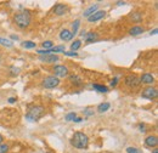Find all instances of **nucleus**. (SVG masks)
<instances>
[{
	"instance_id": "f257e3e1",
	"label": "nucleus",
	"mask_w": 158,
	"mask_h": 153,
	"mask_svg": "<svg viewBox=\"0 0 158 153\" xmlns=\"http://www.w3.org/2000/svg\"><path fill=\"white\" fill-rule=\"evenodd\" d=\"M31 21H32V17H31V12L27 11V10H23V11H20L17 12L15 16H13V22L15 24L23 29V28H27L29 24H31Z\"/></svg>"
},
{
	"instance_id": "f03ea898",
	"label": "nucleus",
	"mask_w": 158,
	"mask_h": 153,
	"mask_svg": "<svg viewBox=\"0 0 158 153\" xmlns=\"http://www.w3.org/2000/svg\"><path fill=\"white\" fill-rule=\"evenodd\" d=\"M71 145L76 148H79V150L86 148L89 145V137L84 133H80V131L74 133V135L71 139Z\"/></svg>"
},
{
	"instance_id": "7ed1b4c3",
	"label": "nucleus",
	"mask_w": 158,
	"mask_h": 153,
	"mask_svg": "<svg viewBox=\"0 0 158 153\" xmlns=\"http://www.w3.org/2000/svg\"><path fill=\"white\" fill-rule=\"evenodd\" d=\"M44 114H45V108H44L43 106H33V107H31L29 111L27 112L26 119H27L28 122L34 123V122H38L41 117H44Z\"/></svg>"
},
{
	"instance_id": "20e7f679",
	"label": "nucleus",
	"mask_w": 158,
	"mask_h": 153,
	"mask_svg": "<svg viewBox=\"0 0 158 153\" xmlns=\"http://www.w3.org/2000/svg\"><path fill=\"white\" fill-rule=\"evenodd\" d=\"M124 82H125V85L129 86V88H136V86H139L141 84L140 78L136 74H129V75H127Z\"/></svg>"
},
{
	"instance_id": "39448f33",
	"label": "nucleus",
	"mask_w": 158,
	"mask_h": 153,
	"mask_svg": "<svg viewBox=\"0 0 158 153\" xmlns=\"http://www.w3.org/2000/svg\"><path fill=\"white\" fill-rule=\"evenodd\" d=\"M59 84H60V79L56 77H48L43 80V86L45 89H54L59 86Z\"/></svg>"
},
{
	"instance_id": "423d86ee",
	"label": "nucleus",
	"mask_w": 158,
	"mask_h": 153,
	"mask_svg": "<svg viewBox=\"0 0 158 153\" xmlns=\"http://www.w3.org/2000/svg\"><path fill=\"white\" fill-rule=\"evenodd\" d=\"M158 96L157 89L156 88H152V86H149L146 88L144 91H142V97L144 99H147V100H153Z\"/></svg>"
},
{
	"instance_id": "0eeeda50",
	"label": "nucleus",
	"mask_w": 158,
	"mask_h": 153,
	"mask_svg": "<svg viewBox=\"0 0 158 153\" xmlns=\"http://www.w3.org/2000/svg\"><path fill=\"white\" fill-rule=\"evenodd\" d=\"M54 72H55L56 78H59V77L65 78V77H67L68 73H70V72H68V68H67L66 66H61V64L55 66V67H54Z\"/></svg>"
},
{
	"instance_id": "6e6552de",
	"label": "nucleus",
	"mask_w": 158,
	"mask_h": 153,
	"mask_svg": "<svg viewBox=\"0 0 158 153\" xmlns=\"http://www.w3.org/2000/svg\"><path fill=\"white\" fill-rule=\"evenodd\" d=\"M39 60L45 63H55L60 60V57L57 55H44V56H40Z\"/></svg>"
},
{
	"instance_id": "1a4fd4ad",
	"label": "nucleus",
	"mask_w": 158,
	"mask_h": 153,
	"mask_svg": "<svg viewBox=\"0 0 158 153\" xmlns=\"http://www.w3.org/2000/svg\"><path fill=\"white\" fill-rule=\"evenodd\" d=\"M81 37L85 39V41L88 43V44H90V43H92V41H96L97 39H99V35H97V33H94V32H89V33H81Z\"/></svg>"
},
{
	"instance_id": "9d476101",
	"label": "nucleus",
	"mask_w": 158,
	"mask_h": 153,
	"mask_svg": "<svg viewBox=\"0 0 158 153\" xmlns=\"http://www.w3.org/2000/svg\"><path fill=\"white\" fill-rule=\"evenodd\" d=\"M105 16H106V12H105V11H96V12L92 13L90 17H88V21H89V22H97V21L105 18Z\"/></svg>"
},
{
	"instance_id": "9b49d317",
	"label": "nucleus",
	"mask_w": 158,
	"mask_h": 153,
	"mask_svg": "<svg viewBox=\"0 0 158 153\" xmlns=\"http://www.w3.org/2000/svg\"><path fill=\"white\" fill-rule=\"evenodd\" d=\"M145 145H146L147 147H156V146L158 145L157 136H155V135H150V136H147V137L145 139Z\"/></svg>"
},
{
	"instance_id": "f8f14e48",
	"label": "nucleus",
	"mask_w": 158,
	"mask_h": 153,
	"mask_svg": "<svg viewBox=\"0 0 158 153\" xmlns=\"http://www.w3.org/2000/svg\"><path fill=\"white\" fill-rule=\"evenodd\" d=\"M73 37H74V35H73L72 32L68 30V29H62L61 33H60V38H61V40H63V41H70V40H72Z\"/></svg>"
},
{
	"instance_id": "ddd939ff",
	"label": "nucleus",
	"mask_w": 158,
	"mask_h": 153,
	"mask_svg": "<svg viewBox=\"0 0 158 153\" xmlns=\"http://www.w3.org/2000/svg\"><path fill=\"white\" fill-rule=\"evenodd\" d=\"M140 82H141V83H144V84L150 85V84H153L155 78H153V75H152V74H150V73H144V74H142V77L140 78Z\"/></svg>"
},
{
	"instance_id": "4468645a",
	"label": "nucleus",
	"mask_w": 158,
	"mask_h": 153,
	"mask_svg": "<svg viewBox=\"0 0 158 153\" xmlns=\"http://www.w3.org/2000/svg\"><path fill=\"white\" fill-rule=\"evenodd\" d=\"M66 11H67V6L63 5V4H57V5L54 7V12H55V15H57V16L65 15Z\"/></svg>"
},
{
	"instance_id": "2eb2a0df",
	"label": "nucleus",
	"mask_w": 158,
	"mask_h": 153,
	"mask_svg": "<svg viewBox=\"0 0 158 153\" xmlns=\"http://www.w3.org/2000/svg\"><path fill=\"white\" fill-rule=\"evenodd\" d=\"M97 9H99V5H97V4H94V5H91V6L89 7V9H86V10L84 11L83 16L88 18V17H90V16H91L92 13H95V12L97 11Z\"/></svg>"
},
{
	"instance_id": "dca6fc26",
	"label": "nucleus",
	"mask_w": 158,
	"mask_h": 153,
	"mask_svg": "<svg viewBox=\"0 0 158 153\" xmlns=\"http://www.w3.org/2000/svg\"><path fill=\"white\" fill-rule=\"evenodd\" d=\"M144 33V28L140 27V26H134L130 30H129V34L130 35H139V34H142Z\"/></svg>"
},
{
	"instance_id": "f3484780",
	"label": "nucleus",
	"mask_w": 158,
	"mask_h": 153,
	"mask_svg": "<svg viewBox=\"0 0 158 153\" xmlns=\"http://www.w3.org/2000/svg\"><path fill=\"white\" fill-rule=\"evenodd\" d=\"M70 82L72 84H74V85H81L83 84V79L80 77H78V75H76V74L70 75Z\"/></svg>"
},
{
	"instance_id": "a211bd4d",
	"label": "nucleus",
	"mask_w": 158,
	"mask_h": 153,
	"mask_svg": "<svg viewBox=\"0 0 158 153\" xmlns=\"http://www.w3.org/2000/svg\"><path fill=\"white\" fill-rule=\"evenodd\" d=\"M110 107H111V105H110L108 102H103V103L99 105V107H97V111H99L100 113H103V112L108 111V110H110Z\"/></svg>"
},
{
	"instance_id": "6ab92c4d",
	"label": "nucleus",
	"mask_w": 158,
	"mask_h": 153,
	"mask_svg": "<svg viewBox=\"0 0 158 153\" xmlns=\"http://www.w3.org/2000/svg\"><path fill=\"white\" fill-rule=\"evenodd\" d=\"M79 26H80V21H79V19H76V21L72 23V34H73V35H76V34L78 33Z\"/></svg>"
},
{
	"instance_id": "aec40b11",
	"label": "nucleus",
	"mask_w": 158,
	"mask_h": 153,
	"mask_svg": "<svg viewBox=\"0 0 158 153\" xmlns=\"http://www.w3.org/2000/svg\"><path fill=\"white\" fill-rule=\"evenodd\" d=\"M22 46L26 47V49H34L37 46V44L34 41H31V40H27V41H23L22 43Z\"/></svg>"
},
{
	"instance_id": "412c9836",
	"label": "nucleus",
	"mask_w": 158,
	"mask_h": 153,
	"mask_svg": "<svg viewBox=\"0 0 158 153\" xmlns=\"http://www.w3.org/2000/svg\"><path fill=\"white\" fill-rule=\"evenodd\" d=\"M92 88H94L95 90L100 91V92H107V91H108L107 86H105V85H99V84H94V85H92Z\"/></svg>"
},
{
	"instance_id": "4be33fe9",
	"label": "nucleus",
	"mask_w": 158,
	"mask_h": 153,
	"mask_svg": "<svg viewBox=\"0 0 158 153\" xmlns=\"http://www.w3.org/2000/svg\"><path fill=\"white\" fill-rule=\"evenodd\" d=\"M131 19L134 21V22H140L141 19H142V15L140 13V12H134V13H131Z\"/></svg>"
},
{
	"instance_id": "5701e85b",
	"label": "nucleus",
	"mask_w": 158,
	"mask_h": 153,
	"mask_svg": "<svg viewBox=\"0 0 158 153\" xmlns=\"http://www.w3.org/2000/svg\"><path fill=\"white\" fill-rule=\"evenodd\" d=\"M80 46H81V41H80V40H74V41L72 43V45H71V50L76 52Z\"/></svg>"
},
{
	"instance_id": "b1692460",
	"label": "nucleus",
	"mask_w": 158,
	"mask_h": 153,
	"mask_svg": "<svg viewBox=\"0 0 158 153\" xmlns=\"http://www.w3.org/2000/svg\"><path fill=\"white\" fill-rule=\"evenodd\" d=\"M41 45H43L44 50H50L51 47H54V43H52L51 40H46V41H44Z\"/></svg>"
},
{
	"instance_id": "393cba45",
	"label": "nucleus",
	"mask_w": 158,
	"mask_h": 153,
	"mask_svg": "<svg viewBox=\"0 0 158 153\" xmlns=\"http://www.w3.org/2000/svg\"><path fill=\"white\" fill-rule=\"evenodd\" d=\"M78 116H77V113H74V112H72V113H68V114H66V117H65V119L67 120V122H73L76 118H77Z\"/></svg>"
},
{
	"instance_id": "a878e982",
	"label": "nucleus",
	"mask_w": 158,
	"mask_h": 153,
	"mask_svg": "<svg viewBox=\"0 0 158 153\" xmlns=\"http://www.w3.org/2000/svg\"><path fill=\"white\" fill-rule=\"evenodd\" d=\"M0 44L4 45V46H7V47L12 46V41L9 40V39H5V38H0Z\"/></svg>"
},
{
	"instance_id": "bb28decb",
	"label": "nucleus",
	"mask_w": 158,
	"mask_h": 153,
	"mask_svg": "<svg viewBox=\"0 0 158 153\" xmlns=\"http://www.w3.org/2000/svg\"><path fill=\"white\" fill-rule=\"evenodd\" d=\"M9 151V146L5 144H0V153H7Z\"/></svg>"
},
{
	"instance_id": "cd10ccee",
	"label": "nucleus",
	"mask_w": 158,
	"mask_h": 153,
	"mask_svg": "<svg viewBox=\"0 0 158 153\" xmlns=\"http://www.w3.org/2000/svg\"><path fill=\"white\" fill-rule=\"evenodd\" d=\"M127 152L128 153H142L139 148H135V147H128V148H127Z\"/></svg>"
},
{
	"instance_id": "c85d7f7f",
	"label": "nucleus",
	"mask_w": 158,
	"mask_h": 153,
	"mask_svg": "<svg viewBox=\"0 0 158 153\" xmlns=\"http://www.w3.org/2000/svg\"><path fill=\"white\" fill-rule=\"evenodd\" d=\"M84 114H85L86 117H90V116L94 114V110H92V108H85V110H84Z\"/></svg>"
},
{
	"instance_id": "c756f323",
	"label": "nucleus",
	"mask_w": 158,
	"mask_h": 153,
	"mask_svg": "<svg viewBox=\"0 0 158 153\" xmlns=\"http://www.w3.org/2000/svg\"><path fill=\"white\" fill-rule=\"evenodd\" d=\"M118 82H119V79L116 77V78H113L112 80H111V83H110V85L112 86V88H114V86H117V84H118Z\"/></svg>"
},
{
	"instance_id": "7c9ffc66",
	"label": "nucleus",
	"mask_w": 158,
	"mask_h": 153,
	"mask_svg": "<svg viewBox=\"0 0 158 153\" xmlns=\"http://www.w3.org/2000/svg\"><path fill=\"white\" fill-rule=\"evenodd\" d=\"M65 55H66V56H74V57H77V56H78V54H77V52H74V51H67V52L65 51Z\"/></svg>"
},
{
	"instance_id": "2f4dec72",
	"label": "nucleus",
	"mask_w": 158,
	"mask_h": 153,
	"mask_svg": "<svg viewBox=\"0 0 158 153\" xmlns=\"http://www.w3.org/2000/svg\"><path fill=\"white\" fill-rule=\"evenodd\" d=\"M139 128H140L141 133H145V129H146V125H145V124H140V125H139Z\"/></svg>"
},
{
	"instance_id": "473e14b6",
	"label": "nucleus",
	"mask_w": 158,
	"mask_h": 153,
	"mask_svg": "<svg viewBox=\"0 0 158 153\" xmlns=\"http://www.w3.org/2000/svg\"><path fill=\"white\" fill-rule=\"evenodd\" d=\"M73 122H74V123H80V122H83V119H81L80 117H77V118H76Z\"/></svg>"
},
{
	"instance_id": "72a5a7b5",
	"label": "nucleus",
	"mask_w": 158,
	"mask_h": 153,
	"mask_svg": "<svg viewBox=\"0 0 158 153\" xmlns=\"http://www.w3.org/2000/svg\"><path fill=\"white\" fill-rule=\"evenodd\" d=\"M157 32H158V29L157 28H155L153 30H151V32H150V34H151V35H155V34H157Z\"/></svg>"
},
{
	"instance_id": "f704fd0d",
	"label": "nucleus",
	"mask_w": 158,
	"mask_h": 153,
	"mask_svg": "<svg viewBox=\"0 0 158 153\" xmlns=\"http://www.w3.org/2000/svg\"><path fill=\"white\" fill-rule=\"evenodd\" d=\"M15 101H16V99H15V97H10V99H9V102H10V103H13Z\"/></svg>"
},
{
	"instance_id": "c9c22d12",
	"label": "nucleus",
	"mask_w": 158,
	"mask_h": 153,
	"mask_svg": "<svg viewBox=\"0 0 158 153\" xmlns=\"http://www.w3.org/2000/svg\"><path fill=\"white\" fill-rule=\"evenodd\" d=\"M10 38H11V39H13V40H18V37H17V35H11Z\"/></svg>"
},
{
	"instance_id": "e433bc0d",
	"label": "nucleus",
	"mask_w": 158,
	"mask_h": 153,
	"mask_svg": "<svg viewBox=\"0 0 158 153\" xmlns=\"http://www.w3.org/2000/svg\"><path fill=\"white\" fill-rule=\"evenodd\" d=\"M117 5H125V2H124V1H123V2H122V1H118Z\"/></svg>"
},
{
	"instance_id": "4c0bfd02",
	"label": "nucleus",
	"mask_w": 158,
	"mask_h": 153,
	"mask_svg": "<svg viewBox=\"0 0 158 153\" xmlns=\"http://www.w3.org/2000/svg\"><path fill=\"white\" fill-rule=\"evenodd\" d=\"M2 141H4V137H2V135H0V144H2Z\"/></svg>"
},
{
	"instance_id": "58836bf2",
	"label": "nucleus",
	"mask_w": 158,
	"mask_h": 153,
	"mask_svg": "<svg viewBox=\"0 0 158 153\" xmlns=\"http://www.w3.org/2000/svg\"><path fill=\"white\" fill-rule=\"evenodd\" d=\"M153 153H158V150H153Z\"/></svg>"
},
{
	"instance_id": "ea45409f",
	"label": "nucleus",
	"mask_w": 158,
	"mask_h": 153,
	"mask_svg": "<svg viewBox=\"0 0 158 153\" xmlns=\"http://www.w3.org/2000/svg\"><path fill=\"white\" fill-rule=\"evenodd\" d=\"M1 58H2V57H1V52H0V62H1Z\"/></svg>"
}]
</instances>
